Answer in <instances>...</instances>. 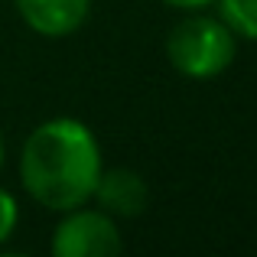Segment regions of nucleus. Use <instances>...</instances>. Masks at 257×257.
Segmentation results:
<instances>
[{
    "instance_id": "1",
    "label": "nucleus",
    "mask_w": 257,
    "mask_h": 257,
    "mask_svg": "<svg viewBox=\"0 0 257 257\" xmlns=\"http://www.w3.org/2000/svg\"><path fill=\"white\" fill-rule=\"evenodd\" d=\"M101 170L98 134L69 114L36 124L20 147V186L36 205L56 215L91 202Z\"/></svg>"
},
{
    "instance_id": "8",
    "label": "nucleus",
    "mask_w": 257,
    "mask_h": 257,
    "mask_svg": "<svg viewBox=\"0 0 257 257\" xmlns=\"http://www.w3.org/2000/svg\"><path fill=\"white\" fill-rule=\"evenodd\" d=\"M163 7H170V10H179V13H192V10H208V7H215V0H160Z\"/></svg>"
},
{
    "instance_id": "4",
    "label": "nucleus",
    "mask_w": 257,
    "mask_h": 257,
    "mask_svg": "<svg viewBox=\"0 0 257 257\" xmlns=\"http://www.w3.org/2000/svg\"><path fill=\"white\" fill-rule=\"evenodd\" d=\"M91 205L107 212L111 218H137L150 205V182L144 173L131 170V166H111L101 170L98 186H94Z\"/></svg>"
},
{
    "instance_id": "9",
    "label": "nucleus",
    "mask_w": 257,
    "mask_h": 257,
    "mask_svg": "<svg viewBox=\"0 0 257 257\" xmlns=\"http://www.w3.org/2000/svg\"><path fill=\"white\" fill-rule=\"evenodd\" d=\"M4 163H7V140H4V134H0V170H4Z\"/></svg>"
},
{
    "instance_id": "7",
    "label": "nucleus",
    "mask_w": 257,
    "mask_h": 257,
    "mask_svg": "<svg viewBox=\"0 0 257 257\" xmlns=\"http://www.w3.org/2000/svg\"><path fill=\"white\" fill-rule=\"evenodd\" d=\"M17 228H20V202L10 189L0 186V247L17 234Z\"/></svg>"
},
{
    "instance_id": "6",
    "label": "nucleus",
    "mask_w": 257,
    "mask_h": 257,
    "mask_svg": "<svg viewBox=\"0 0 257 257\" xmlns=\"http://www.w3.org/2000/svg\"><path fill=\"white\" fill-rule=\"evenodd\" d=\"M215 17L234 33L238 43H257V0H215Z\"/></svg>"
},
{
    "instance_id": "3",
    "label": "nucleus",
    "mask_w": 257,
    "mask_h": 257,
    "mask_svg": "<svg viewBox=\"0 0 257 257\" xmlns=\"http://www.w3.org/2000/svg\"><path fill=\"white\" fill-rule=\"evenodd\" d=\"M49 251L56 257H114L124 251V234L117 228V218L85 202L78 208L59 212Z\"/></svg>"
},
{
    "instance_id": "5",
    "label": "nucleus",
    "mask_w": 257,
    "mask_h": 257,
    "mask_svg": "<svg viewBox=\"0 0 257 257\" xmlns=\"http://www.w3.org/2000/svg\"><path fill=\"white\" fill-rule=\"evenodd\" d=\"M94 0H13V10L43 39H65L78 33L91 17Z\"/></svg>"
},
{
    "instance_id": "2",
    "label": "nucleus",
    "mask_w": 257,
    "mask_h": 257,
    "mask_svg": "<svg viewBox=\"0 0 257 257\" xmlns=\"http://www.w3.org/2000/svg\"><path fill=\"white\" fill-rule=\"evenodd\" d=\"M166 62L189 82H215L238 59V39L218 17L192 10L166 33Z\"/></svg>"
}]
</instances>
